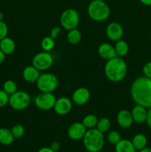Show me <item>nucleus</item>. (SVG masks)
<instances>
[{"label": "nucleus", "mask_w": 151, "mask_h": 152, "mask_svg": "<svg viewBox=\"0 0 151 152\" xmlns=\"http://www.w3.org/2000/svg\"><path fill=\"white\" fill-rule=\"evenodd\" d=\"M130 94L136 105L151 108V79L144 76L136 78L130 87Z\"/></svg>", "instance_id": "f257e3e1"}, {"label": "nucleus", "mask_w": 151, "mask_h": 152, "mask_svg": "<svg viewBox=\"0 0 151 152\" xmlns=\"http://www.w3.org/2000/svg\"><path fill=\"white\" fill-rule=\"evenodd\" d=\"M127 65L125 61L119 56H115L107 61L105 65V74L107 78L113 83H118L127 75Z\"/></svg>", "instance_id": "f03ea898"}, {"label": "nucleus", "mask_w": 151, "mask_h": 152, "mask_svg": "<svg viewBox=\"0 0 151 152\" xmlns=\"http://www.w3.org/2000/svg\"><path fill=\"white\" fill-rule=\"evenodd\" d=\"M84 148L89 152H99L105 144L104 134L96 128L87 129L82 139Z\"/></svg>", "instance_id": "7ed1b4c3"}, {"label": "nucleus", "mask_w": 151, "mask_h": 152, "mask_svg": "<svg viewBox=\"0 0 151 152\" xmlns=\"http://www.w3.org/2000/svg\"><path fill=\"white\" fill-rule=\"evenodd\" d=\"M87 13L93 21L103 22L110 16V9L105 1L93 0L87 7Z\"/></svg>", "instance_id": "20e7f679"}, {"label": "nucleus", "mask_w": 151, "mask_h": 152, "mask_svg": "<svg viewBox=\"0 0 151 152\" xmlns=\"http://www.w3.org/2000/svg\"><path fill=\"white\" fill-rule=\"evenodd\" d=\"M36 87L41 92L53 93L58 87L59 80L55 74L44 73L40 74L36 81Z\"/></svg>", "instance_id": "39448f33"}, {"label": "nucleus", "mask_w": 151, "mask_h": 152, "mask_svg": "<svg viewBox=\"0 0 151 152\" xmlns=\"http://www.w3.org/2000/svg\"><path fill=\"white\" fill-rule=\"evenodd\" d=\"M31 102L29 94L24 91H17L9 97V105L16 111H22L28 108Z\"/></svg>", "instance_id": "423d86ee"}, {"label": "nucleus", "mask_w": 151, "mask_h": 152, "mask_svg": "<svg viewBox=\"0 0 151 152\" xmlns=\"http://www.w3.org/2000/svg\"><path fill=\"white\" fill-rule=\"evenodd\" d=\"M79 14L75 9H66L61 14V25L66 31H70V30L76 28L79 24Z\"/></svg>", "instance_id": "0eeeda50"}, {"label": "nucleus", "mask_w": 151, "mask_h": 152, "mask_svg": "<svg viewBox=\"0 0 151 152\" xmlns=\"http://www.w3.org/2000/svg\"><path fill=\"white\" fill-rule=\"evenodd\" d=\"M53 64V57L49 52H39L33 56L32 65L39 71L49 69Z\"/></svg>", "instance_id": "6e6552de"}, {"label": "nucleus", "mask_w": 151, "mask_h": 152, "mask_svg": "<svg viewBox=\"0 0 151 152\" xmlns=\"http://www.w3.org/2000/svg\"><path fill=\"white\" fill-rule=\"evenodd\" d=\"M56 98L54 94L48 92H41L34 99L36 106L40 110L48 111L53 108Z\"/></svg>", "instance_id": "1a4fd4ad"}, {"label": "nucleus", "mask_w": 151, "mask_h": 152, "mask_svg": "<svg viewBox=\"0 0 151 152\" xmlns=\"http://www.w3.org/2000/svg\"><path fill=\"white\" fill-rule=\"evenodd\" d=\"M106 34L109 39L113 42H117L122 38L124 30L121 24L116 22H112L107 26Z\"/></svg>", "instance_id": "9d476101"}, {"label": "nucleus", "mask_w": 151, "mask_h": 152, "mask_svg": "<svg viewBox=\"0 0 151 152\" xmlns=\"http://www.w3.org/2000/svg\"><path fill=\"white\" fill-rule=\"evenodd\" d=\"M87 130L81 122H76L68 128V135L73 140H80L83 139Z\"/></svg>", "instance_id": "9b49d317"}, {"label": "nucleus", "mask_w": 151, "mask_h": 152, "mask_svg": "<svg viewBox=\"0 0 151 152\" xmlns=\"http://www.w3.org/2000/svg\"><path fill=\"white\" fill-rule=\"evenodd\" d=\"M72 101L68 97H62L56 99L53 109L54 111L59 115H66L70 112L72 109Z\"/></svg>", "instance_id": "f8f14e48"}, {"label": "nucleus", "mask_w": 151, "mask_h": 152, "mask_svg": "<svg viewBox=\"0 0 151 152\" xmlns=\"http://www.w3.org/2000/svg\"><path fill=\"white\" fill-rule=\"evenodd\" d=\"M90 98V92L87 88L80 87L74 91L72 94L73 102L77 105H83L87 103Z\"/></svg>", "instance_id": "ddd939ff"}, {"label": "nucleus", "mask_w": 151, "mask_h": 152, "mask_svg": "<svg viewBox=\"0 0 151 152\" xmlns=\"http://www.w3.org/2000/svg\"><path fill=\"white\" fill-rule=\"evenodd\" d=\"M133 122L137 124H143L146 123L147 117V108L140 105H135L131 111Z\"/></svg>", "instance_id": "4468645a"}, {"label": "nucleus", "mask_w": 151, "mask_h": 152, "mask_svg": "<svg viewBox=\"0 0 151 152\" xmlns=\"http://www.w3.org/2000/svg\"><path fill=\"white\" fill-rule=\"evenodd\" d=\"M98 53L102 59L107 61L117 56L114 46L107 42L102 43L99 46Z\"/></svg>", "instance_id": "2eb2a0df"}, {"label": "nucleus", "mask_w": 151, "mask_h": 152, "mask_svg": "<svg viewBox=\"0 0 151 152\" xmlns=\"http://www.w3.org/2000/svg\"><path fill=\"white\" fill-rule=\"evenodd\" d=\"M117 123L123 129H128L133 125V120L131 111L127 109H122L117 114Z\"/></svg>", "instance_id": "dca6fc26"}, {"label": "nucleus", "mask_w": 151, "mask_h": 152, "mask_svg": "<svg viewBox=\"0 0 151 152\" xmlns=\"http://www.w3.org/2000/svg\"><path fill=\"white\" fill-rule=\"evenodd\" d=\"M39 76L40 71L33 65L25 67L22 71V77L27 83H36Z\"/></svg>", "instance_id": "f3484780"}, {"label": "nucleus", "mask_w": 151, "mask_h": 152, "mask_svg": "<svg viewBox=\"0 0 151 152\" xmlns=\"http://www.w3.org/2000/svg\"><path fill=\"white\" fill-rule=\"evenodd\" d=\"M0 49L5 55H10L16 50V43L13 39L6 37L0 40Z\"/></svg>", "instance_id": "a211bd4d"}, {"label": "nucleus", "mask_w": 151, "mask_h": 152, "mask_svg": "<svg viewBox=\"0 0 151 152\" xmlns=\"http://www.w3.org/2000/svg\"><path fill=\"white\" fill-rule=\"evenodd\" d=\"M133 143L130 140L123 139L115 145V152H136Z\"/></svg>", "instance_id": "6ab92c4d"}, {"label": "nucleus", "mask_w": 151, "mask_h": 152, "mask_svg": "<svg viewBox=\"0 0 151 152\" xmlns=\"http://www.w3.org/2000/svg\"><path fill=\"white\" fill-rule=\"evenodd\" d=\"M12 132L7 128H0V143L4 145H10L14 140Z\"/></svg>", "instance_id": "aec40b11"}, {"label": "nucleus", "mask_w": 151, "mask_h": 152, "mask_svg": "<svg viewBox=\"0 0 151 152\" xmlns=\"http://www.w3.org/2000/svg\"><path fill=\"white\" fill-rule=\"evenodd\" d=\"M135 149L137 151L143 149L147 146V139L146 136L143 134H137L133 137V140H131Z\"/></svg>", "instance_id": "412c9836"}, {"label": "nucleus", "mask_w": 151, "mask_h": 152, "mask_svg": "<svg viewBox=\"0 0 151 152\" xmlns=\"http://www.w3.org/2000/svg\"><path fill=\"white\" fill-rule=\"evenodd\" d=\"M114 48H115V53H116V56H119V57H124L129 52L128 44L127 43V42L123 39H120L115 42Z\"/></svg>", "instance_id": "4be33fe9"}, {"label": "nucleus", "mask_w": 151, "mask_h": 152, "mask_svg": "<svg viewBox=\"0 0 151 152\" xmlns=\"http://www.w3.org/2000/svg\"><path fill=\"white\" fill-rule=\"evenodd\" d=\"M81 34L78 29H72L68 31V35H67V40L68 42L71 45H76L81 41Z\"/></svg>", "instance_id": "5701e85b"}, {"label": "nucleus", "mask_w": 151, "mask_h": 152, "mask_svg": "<svg viewBox=\"0 0 151 152\" xmlns=\"http://www.w3.org/2000/svg\"><path fill=\"white\" fill-rule=\"evenodd\" d=\"M98 120H99V119L94 114H87V115H86L83 118L81 123L85 126L86 129H93V128H96L98 123Z\"/></svg>", "instance_id": "b1692460"}, {"label": "nucleus", "mask_w": 151, "mask_h": 152, "mask_svg": "<svg viewBox=\"0 0 151 152\" xmlns=\"http://www.w3.org/2000/svg\"><path fill=\"white\" fill-rule=\"evenodd\" d=\"M111 127V122L107 117H102L98 120L96 128L102 133H105L110 130Z\"/></svg>", "instance_id": "393cba45"}, {"label": "nucleus", "mask_w": 151, "mask_h": 152, "mask_svg": "<svg viewBox=\"0 0 151 152\" xmlns=\"http://www.w3.org/2000/svg\"><path fill=\"white\" fill-rule=\"evenodd\" d=\"M41 47L44 51L50 52V50H53L55 47V41L54 39L52 38L51 37H45L42 39L41 42Z\"/></svg>", "instance_id": "a878e982"}, {"label": "nucleus", "mask_w": 151, "mask_h": 152, "mask_svg": "<svg viewBox=\"0 0 151 152\" xmlns=\"http://www.w3.org/2000/svg\"><path fill=\"white\" fill-rule=\"evenodd\" d=\"M3 90L8 95H11L18 91V86L13 80H6L3 84Z\"/></svg>", "instance_id": "bb28decb"}, {"label": "nucleus", "mask_w": 151, "mask_h": 152, "mask_svg": "<svg viewBox=\"0 0 151 152\" xmlns=\"http://www.w3.org/2000/svg\"><path fill=\"white\" fill-rule=\"evenodd\" d=\"M14 139H20L25 134V128L21 124H16L10 129Z\"/></svg>", "instance_id": "cd10ccee"}, {"label": "nucleus", "mask_w": 151, "mask_h": 152, "mask_svg": "<svg viewBox=\"0 0 151 152\" xmlns=\"http://www.w3.org/2000/svg\"><path fill=\"white\" fill-rule=\"evenodd\" d=\"M107 140L110 143L115 145L121 140V135L116 131H110L108 132L107 135Z\"/></svg>", "instance_id": "c85d7f7f"}, {"label": "nucleus", "mask_w": 151, "mask_h": 152, "mask_svg": "<svg viewBox=\"0 0 151 152\" xmlns=\"http://www.w3.org/2000/svg\"><path fill=\"white\" fill-rule=\"evenodd\" d=\"M10 95L7 94L4 90H0V108H3L9 103Z\"/></svg>", "instance_id": "c756f323"}, {"label": "nucleus", "mask_w": 151, "mask_h": 152, "mask_svg": "<svg viewBox=\"0 0 151 152\" xmlns=\"http://www.w3.org/2000/svg\"><path fill=\"white\" fill-rule=\"evenodd\" d=\"M7 34H8V27L4 21L1 20L0 21V40L7 37Z\"/></svg>", "instance_id": "7c9ffc66"}, {"label": "nucleus", "mask_w": 151, "mask_h": 152, "mask_svg": "<svg viewBox=\"0 0 151 152\" xmlns=\"http://www.w3.org/2000/svg\"><path fill=\"white\" fill-rule=\"evenodd\" d=\"M142 71L144 77L151 79V61L144 64Z\"/></svg>", "instance_id": "2f4dec72"}, {"label": "nucleus", "mask_w": 151, "mask_h": 152, "mask_svg": "<svg viewBox=\"0 0 151 152\" xmlns=\"http://www.w3.org/2000/svg\"><path fill=\"white\" fill-rule=\"evenodd\" d=\"M61 33H62V29L59 27H54L50 31V37H51L52 38L55 39L59 37Z\"/></svg>", "instance_id": "473e14b6"}, {"label": "nucleus", "mask_w": 151, "mask_h": 152, "mask_svg": "<svg viewBox=\"0 0 151 152\" xmlns=\"http://www.w3.org/2000/svg\"><path fill=\"white\" fill-rule=\"evenodd\" d=\"M50 147L51 148V149L53 150L55 152H57L60 150L61 145L59 142H52Z\"/></svg>", "instance_id": "72a5a7b5"}, {"label": "nucleus", "mask_w": 151, "mask_h": 152, "mask_svg": "<svg viewBox=\"0 0 151 152\" xmlns=\"http://www.w3.org/2000/svg\"><path fill=\"white\" fill-rule=\"evenodd\" d=\"M146 123L147 124L148 127L151 129V108L147 109V117Z\"/></svg>", "instance_id": "f704fd0d"}, {"label": "nucleus", "mask_w": 151, "mask_h": 152, "mask_svg": "<svg viewBox=\"0 0 151 152\" xmlns=\"http://www.w3.org/2000/svg\"><path fill=\"white\" fill-rule=\"evenodd\" d=\"M38 152H55L53 150L51 149L50 147H43V148H40Z\"/></svg>", "instance_id": "c9c22d12"}, {"label": "nucleus", "mask_w": 151, "mask_h": 152, "mask_svg": "<svg viewBox=\"0 0 151 152\" xmlns=\"http://www.w3.org/2000/svg\"><path fill=\"white\" fill-rule=\"evenodd\" d=\"M5 56L6 55L4 54V53L1 51V49H0V64L2 63V62H4V59H5Z\"/></svg>", "instance_id": "e433bc0d"}, {"label": "nucleus", "mask_w": 151, "mask_h": 152, "mask_svg": "<svg viewBox=\"0 0 151 152\" xmlns=\"http://www.w3.org/2000/svg\"><path fill=\"white\" fill-rule=\"evenodd\" d=\"M141 3L146 6H151V0H139Z\"/></svg>", "instance_id": "4c0bfd02"}, {"label": "nucleus", "mask_w": 151, "mask_h": 152, "mask_svg": "<svg viewBox=\"0 0 151 152\" xmlns=\"http://www.w3.org/2000/svg\"><path fill=\"white\" fill-rule=\"evenodd\" d=\"M139 152H151V148H147V147H145L143 149L139 151Z\"/></svg>", "instance_id": "58836bf2"}, {"label": "nucleus", "mask_w": 151, "mask_h": 152, "mask_svg": "<svg viewBox=\"0 0 151 152\" xmlns=\"http://www.w3.org/2000/svg\"><path fill=\"white\" fill-rule=\"evenodd\" d=\"M3 19V13L1 12H0V21Z\"/></svg>", "instance_id": "ea45409f"}, {"label": "nucleus", "mask_w": 151, "mask_h": 152, "mask_svg": "<svg viewBox=\"0 0 151 152\" xmlns=\"http://www.w3.org/2000/svg\"><path fill=\"white\" fill-rule=\"evenodd\" d=\"M101 1H105V0H101Z\"/></svg>", "instance_id": "a19ab883"}]
</instances>
